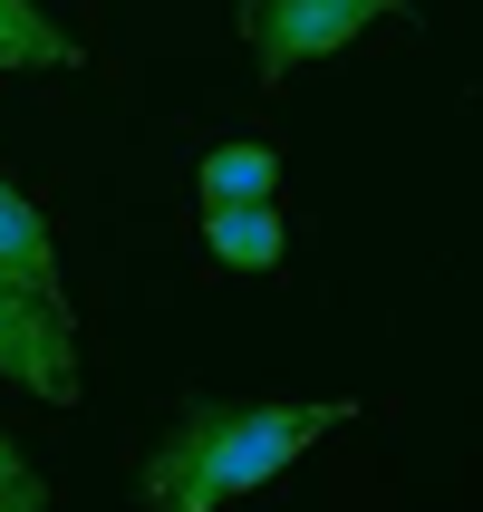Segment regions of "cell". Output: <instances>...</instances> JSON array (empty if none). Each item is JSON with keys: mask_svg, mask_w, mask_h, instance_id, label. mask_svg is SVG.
Masks as SVG:
<instances>
[{"mask_svg": "<svg viewBox=\"0 0 483 512\" xmlns=\"http://www.w3.org/2000/svg\"><path fill=\"white\" fill-rule=\"evenodd\" d=\"M348 416L358 406H203L145 455V503L155 512H223L242 493H261L271 474H290Z\"/></svg>", "mask_w": 483, "mask_h": 512, "instance_id": "obj_1", "label": "cell"}, {"mask_svg": "<svg viewBox=\"0 0 483 512\" xmlns=\"http://www.w3.org/2000/svg\"><path fill=\"white\" fill-rule=\"evenodd\" d=\"M0 377L29 387V397L68 406L78 397V329H68V300L29 281H0Z\"/></svg>", "mask_w": 483, "mask_h": 512, "instance_id": "obj_2", "label": "cell"}, {"mask_svg": "<svg viewBox=\"0 0 483 512\" xmlns=\"http://www.w3.org/2000/svg\"><path fill=\"white\" fill-rule=\"evenodd\" d=\"M387 10H406V0H271L252 20V58H261V78L281 87L300 58H329V49H348L368 20H387Z\"/></svg>", "mask_w": 483, "mask_h": 512, "instance_id": "obj_3", "label": "cell"}, {"mask_svg": "<svg viewBox=\"0 0 483 512\" xmlns=\"http://www.w3.org/2000/svg\"><path fill=\"white\" fill-rule=\"evenodd\" d=\"M203 242H213V261H232V271H271V261L290 252L281 203H213V213H203Z\"/></svg>", "mask_w": 483, "mask_h": 512, "instance_id": "obj_4", "label": "cell"}, {"mask_svg": "<svg viewBox=\"0 0 483 512\" xmlns=\"http://www.w3.org/2000/svg\"><path fill=\"white\" fill-rule=\"evenodd\" d=\"M0 281H29V290L58 300V242H49V223H39V203L20 184H0Z\"/></svg>", "mask_w": 483, "mask_h": 512, "instance_id": "obj_5", "label": "cell"}, {"mask_svg": "<svg viewBox=\"0 0 483 512\" xmlns=\"http://www.w3.org/2000/svg\"><path fill=\"white\" fill-rule=\"evenodd\" d=\"M194 194H203V213L213 203H281V155L271 145H213L203 174H194Z\"/></svg>", "mask_w": 483, "mask_h": 512, "instance_id": "obj_6", "label": "cell"}, {"mask_svg": "<svg viewBox=\"0 0 483 512\" xmlns=\"http://www.w3.org/2000/svg\"><path fill=\"white\" fill-rule=\"evenodd\" d=\"M78 39L39 10V0H0V68H78Z\"/></svg>", "mask_w": 483, "mask_h": 512, "instance_id": "obj_7", "label": "cell"}, {"mask_svg": "<svg viewBox=\"0 0 483 512\" xmlns=\"http://www.w3.org/2000/svg\"><path fill=\"white\" fill-rule=\"evenodd\" d=\"M39 493H49V484H39V474L20 464V445L0 435V503H39Z\"/></svg>", "mask_w": 483, "mask_h": 512, "instance_id": "obj_8", "label": "cell"}, {"mask_svg": "<svg viewBox=\"0 0 483 512\" xmlns=\"http://www.w3.org/2000/svg\"><path fill=\"white\" fill-rule=\"evenodd\" d=\"M261 10H271V0H242V29H252V20H261Z\"/></svg>", "mask_w": 483, "mask_h": 512, "instance_id": "obj_9", "label": "cell"}, {"mask_svg": "<svg viewBox=\"0 0 483 512\" xmlns=\"http://www.w3.org/2000/svg\"><path fill=\"white\" fill-rule=\"evenodd\" d=\"M0 512H49V493H39V503H0Z\"/></svg>", "mask_w": 483, "mask_h": 512, "instance_id": "obj_10", "label": "cell"}]
</instances>
